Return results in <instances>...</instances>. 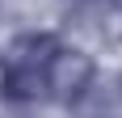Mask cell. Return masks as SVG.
<instances>
[{"label":"cell","instance_id":"obj_1","mask_svg":"<svg viewBox=\"0 0 122 118\" xmlns=\"http://www.w3.org/2000/svg\"><path fill=\"white\" fill-rule=\"evenodd\" d=\"M63 42L46 30H30V34H17L0 59V97L13 101V106H38L46 101V72L51 59Z\"/></svg>","mask_w":122,"mask_h":118},{"label":"cell","instance_id":"obj_2","mask_svg":"<svg viewBox=\"0 0 122 118\" xmlns=\"http://www.w3.org/2000/svg\"><path fill=\"white\" fill-rule=\"evenodd\" d=\"M93 84H97V63H93V55H84L80 47H59L55 51L51 72H46V101H59V106L72 110Z\"/></svg>","mask_w":122,"mask_h":118},{"label":"cell","instance_id":"obj_3","mask_svg":"<svg viewBox=\"0 0 122 118\" xmlns=\"http://www.w3.org/2000/svg\"><path fill=\"white\" fill-rule=\"evenodd\" d=\"M101 34L122 42V0H101Z\"/></svg>","mask_w":122,"mask_h":118}]
</instances>
